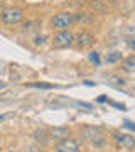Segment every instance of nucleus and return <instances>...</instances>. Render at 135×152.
Wrapping results in <instances>:
<instances>
[{
    "label": "nucleus",
    "instance_id": "obj_12",
    "mask_svg": "<svg viewBox=\"0 0 135 152\" xmlns=\"http://www.w3.org/2000/svg\"><path fill=\"white\" fill-rule=\"evenodd\" d=\"M88 59L91 61V63H95V64H98V63H100V54H98L96 51H91V53L88 54Z\"/></svg>",
    "mask_w": 135,
    "mask_h": 152
},
{
    "label": "nucleus",
    "instance_id": "obj_17",
    "mask_svg": "<svg viewBox=\"0 0 135 152\" xmlns=\"http://www.w3.org/2000/svg\"><path fill=\"white\" fill-rule=\"evenodd\" d=\"M98 102H101V103H103V102H107V96H100V98H98Z\"/></svg>",
    "mask_w": 135,
    "mask_h": 152
},
{
    "label": "nucleus",
    "instance_id": "obj_10",
    "mask_svg": "<svg viewBox=\"0 0 135 152\" xmlns=\"http://www.w3.org/2000/svg\"><path fill=\"white\" fill-rule=\"evenodd\" d=\"M34 139H36L41 145H46V144H47V140H49V134L46 130H42V129H41V130L34 132Z\"/></svg>",
    "mask_w": 135,
    "mask_h": 152
},
{
    "label": "nucleus",
    "instance_id": "obj_20",
    "mask_svg": "<svg viewBox=\"0 0 135 152\" xmlns=\"http://www.w3.org/2000/svg\"><path fill=\"white\" fill-rule=\"evenodd\" d=\"M2 118H4V117H0V120H2Z\"/></svg>",
    "mask_w": 135,
    "mask_h": 152
},
{
    "label": "nucleus",
    "instance_id": "obj_4",
    "mask_svg": "<svg viewBox=\"0 0 135 152\" xmlns=\"http://www.w3.org/2000/svg\"><path fill=\"white\" fill-rule=\"evenodd\" d=\"M53 44L56 48H71L74 44V34L64 29V31H59V32L54 36L53 39Z\"/></svg>",
    "mask_w": 135,
    "mask_h": 152
},
{
    "label": "nucleus",
    "instance_id": "obj_14",
    "mask_svg": "<svg viewBox=\"0 0 135 152\" xmlns=\"http://www.w3.org/2000/svg\"><path fill=\"white\" fill-rule=\"evenodd\" d=\"M44 42V37L41 36V37H36V44H42Z\"/></svg>",
    "mask_w": 135,
    "mask_h": 152
},
{
    "label": "nucleus",
    "instance_id": "obj_19",
    "mask_svg": "<svg viewBox=\"0 0 135 152\" xmlns=\"http://www.w3.org/2000/svg\"><path fill=\"white\" fill-rule=\"evenodd\" d=\"M0 88H4V83H0Z\"/></svg>",
    "mask_w": 135,
    "mask_h": 152
},
{
    "label": "nucleus",
    "instance_id": "obj_13",
    "mask_svg": "<svg viewBox=\"0 0 135 152\" xmlns=\"http://www.w3.org/2000/svg\"><path fill=\"white\" fill-rule=\"evenodd\" d=\"M29 86H32V88H46V90H49V88H53V85H46V83H34V85H29Z\"/></svg>",
    "mask_w": 135,
    "mask_h": 152
},
{
    "label": "nucleus",
    "instance_id": "obj_8",
    "mask_svg": "<svg viewBox=\"0 0 135 152\" xmlns=\"http://www.w3.org/2000/svg\"><path fill=\"white\" fill-rule=\"evenodd\" d=\"M49 139H54V140H63V139H68L69 137V130L66 127H54V129H49Z\"/></svg>",
    "mask_w": 135,
    "mask_h": 152
},
{
    "label": "nucleus",
    "instance_id": "obj_9",
    "mask_svg": "<svg viewBox=\"0 0 135 152\" xmlns=\"http://www.w3.org/2000/svg\"><path fill=\"white\" fill-rule=\"evenodd\" d=\"M105 61H107L108 64H115V63L122 61V53H120V51H110V53L105 56Z\"/></svg>",
    "mask_w": 135,
    "mask_h": 152
},
{
    "label": "nucleus",
    "instance_id": "obj_5",
    "mask_svg": "<svg viewBox=\"0 0 135 152\" xmlns=\"http://www.w3.org/2000/svg\"><path fill=\"white\" fill-rule=\"evenodd\" d=\"M54 152H80V144L73 137H68V139H63L56 144Z\"/></svg>",
    "mask_w": 135,
    "mask_h": 152
},
{
    "label": "nucleus",
    "instance_id": "obj_15",
    "mask_svg": "<svg viewBox=\"0 0 135 152\" xmlns=\"http://www.w3.org/2000/svg\"><path fill=\"white\" fill-rule=\"evenodd\" d=\"M125 125H127V127H128V129H132V130H134V129H135L134 125L130 124V120H125Z\"/></svg>",
    "mask_w": 135,
    "mask_h": 152
},
{
    "label": "nucleus",
    "instance_id": "obj_1",
    "mask_svg": "<svg viewBox=\"0 0 135 152\" xmlns=\"http://www.w3.org/2000/svg\"><path fill=\"white\" fill-rule=\"evenodd\" d=\"M0 17H2V20L5 22V24L15 26V24H19L24 19V12L19 7H5V9H2V12H0Z\"/></svg>",
    "mask_w": 135,
    "mask_h": 152
},
{
    "label": "nucleus",
    "instance_id": "obj_16",
    "mask_svg": "<svg viewBox=\"0 0 135 152\" xmlns=\"http://www.w3.org/2000/svg\"><path fill=\"white\" fill-rule=\"evenodd\" d=\"M128 46H130V48H132V49H134V39H132V37L128 39Z\"/></svg>",
    "mask_w": 135,
    "mask_h": 152
},
{
    "label": "nucleus",
    "instance_id": "obj_2",
    "mask_svg": "<svg viewBox=\"0 0 135 152\" xmlns=\"http://www.w3.org/2000/svg\"><path fill=\"white\" fill-rule=\"evenodd\" d=\"M83 135H85V140H88L95 147H101L105 144V135H103V130L100 127H85Z\"/></svg>",
    "mask_w": 135,
    "mask_h": 152
},
{
    "label": "nucleus",
    "instance_id": "obj_11",
    "mask_svg": "<svg viewBox=\"0 0 135 152\" xmlns=\"http://www.w3.org/2000/svg\"><path fill=\"white\" fill-rule=\"evenodd\" d=\"M122 66L127 71H134L135 69V56H130L127 59H122Z\"/></svg>",
    "mask_w": 135,
    "mask_h": 152
},
{
    "label": "nucleus",
    "instance_id": "obj_6",
    "mask_svg": "<svg viewBox=\"0 0 135 152\" xmlns=\"http://www.w3.org/2000/svg\"><path fill=\"white\" fill-rule=\"evenodd\" d=\"M115 140H117V144L122 145V149H125V151H134V147H135L134 135L125 134V132H118V134H115Z\"/></svg>",
    "mask_w": 135,
    "mask_h": 152
},
{
    "label": "nucleus",
    "instance_id": "obj_18",
    "mask_svg": "<svg viewBox=\"0 0 135 152\" xmlns=\"http://www.w3.org/2000/svg\"><path fill=\"white\" fill-rule=\"evenodd\" d=\"M9 152H19V151H14V149H12V151H9Z\"/></svg>",
    "mask_w": 135,
    "mask_h": 152
},
{
    "label": "nucleus",
    "instance_id": "obj_7",
    "mask_svg": "<svg viewBox=\"0 0 135 152\" xmlns=\"http://www.w3.org/2000/svg\"><path fill=\"white\" fill-rule=\"evenodd\" d=\"M95 42V36L88 31H81L78 36H74V44H78L80 48H88Z\"/></svg>",
    "mask_w": 135,
    "mask_h": 152
},
{
    "label": "nucleus",
    "instance_id": "obj_3",
    "mask_svg": "<svg viewBox=\"0 0 135 152\" xmlns=\"http://www.w3.org/2000/svg\"><path fill=\"white\" fill-rule=\"evenodd\" d=\"M73 24H74V14H71V12H59L53 19V26L56 29H59V31L71 27Z\"/></svg>",
    "mask_w": 135,
    "mask_h": 152
}]
</instances>
